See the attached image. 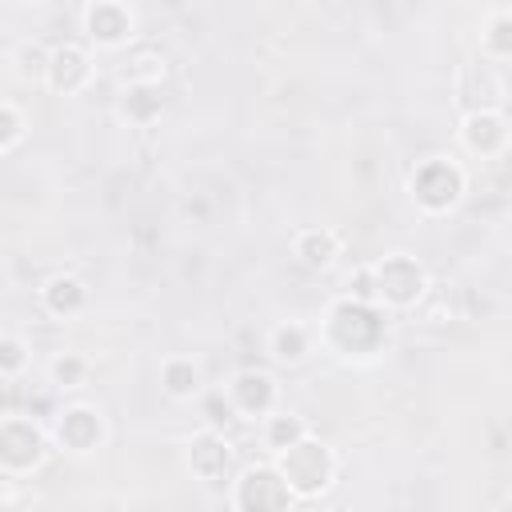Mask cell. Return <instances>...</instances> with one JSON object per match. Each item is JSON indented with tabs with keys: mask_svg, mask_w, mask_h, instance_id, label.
Instances as JSON below:
<instances>
[{
	"mask_svg": "<svg viewBox=\"0 0 512 512\" xmlns=\"http://www.w3.org/2000/svg\"><path fill=\"white\" fill-rule=\"evenodd\" d=\"M332 340L344 352H372L384 340V316L372 308V300H344L328 316Z\"/></svg>",
	"mask_w": 512,
	"mask_h": 512,
	"instance_id": "1",
	"label": "cell"
},
{
	"mask_svg": "<svg viewBox=\"0 0 512 512\" xmlns=\"http://www.w3.org/2000/svg\"><path fill=\"white\" fill-rule=\"evenodd\" d=\"M284 452V464H280V476H284V484L288 488H296V492H320L324 484H328V476H332V460H328V452L320 448V444H312V440H296V444H288V448H280Z\"/></svg>",
	"mask_w": 512,
	"mask_h": 512,
	"instance_id": "2",
	"label": "cell"
},
{
	"mask_svg": "<svg viewBox=\"0 0 512 512\" xmlns=\"http://www.w3.org/2000/svg\"><path fill=\"white\" fill-rule=\"evenodd\" d=\"M412 192H416V200L424 208L440 212V208H452L456 204V196L464 192V176H460V168L452 160H428L412 176Z\"/></svg>",
	"mask_w": 512,
	"mask_h": 512,
	"instance_id": "3",
	"label": "cell"
},
{
	"mask_svg": "<svg viewBox=\"0 0 512 512\" xmlns=\"http://www.w3.org/2000/svg\"><path fill=\"white\" fill-rule=\"evenodd\" d=\"M372 288H376V296L380 300H388V304H412L420 292H424V272H420V264L416 260H408V256H388L380 268H372Z\"/></svg>",
	"mask_w": 512,
	"mask_h": 512,
	"instance_id": "4",
	"label": "cell"
},
{
	"mask_svg": "<svg viewBox=\"0 0 512 512\" xmlns=\"http://www.w3.org/2000/svg\"><path fill=\"white\" fill-rule=\"evenodd\" d=\"M288 500H292V488H288L284 476L272 472V468H252V472H244L240 492H236V504H240V508H284Z\"/></svg>",
	"mask_w": 512,
	"mask_h": 512,
	"instance_id": "5",
	"label": "cell"
},
{
	"mask_svg": "<svg viewBox=\"0 0 512 512\" xmlns=\"http://www.w3.org/2000/svg\"><path fill=\"white\" fill-rule=\"evenodd\" d=\"M44 452V436L28 420H8L0 428V464L8 468H32Z\"/></svg>",
	"mask_w": 512,
	"mask_h": 512,
	"instance_id": "6",
	"label": "cell"
},
{
	"mask_svg": "<svg viewBox=\"0 0 512 512\" xmlns=\"http://www.w3.org/2000/svg\"><path fill=\"white\" fill-rule=\"evenodd\" d=\"M504 136H508V128H504V116L496 112V108H476L468 120H464V144L472 148V152H500L504 148Z\"/></svg>",
	"mask_w": 512,
	"mask_h": 512,
	"instance_id": "7",
	"label": "cell"
},
{
	"mask_svg": "<svg viewBox=\"0 0 512 512\" xmlns=\"http://www.w3.org/2000/svg\"><path fill=\"white\" fill-rule=\"evenodd\" d=\"M192 472L200 480H208V484H220L228 476V448H224L220 436L208 432V436H196L192 440Z\"/></svg>",
	"mask_w": 512,
	"mask_h": 512,
	"instance_id": "8",
	"label": "cell"
},
{
	"mask_svg": "<svg viewBox=\"0 0 512 512\" xmlns=\"http://www.w3.org/2000/svg\"><path fill=\"white\" fill-rule=\"evenodd\" d=\"M84 76H88V60H84V52L80 48H56L52 56H48V80H52V88H60V92H76L80 84H84Z\"/></svg>",
	"mask_w": 512,
	"mask_h": 512,
	"instance_id": "9",
	"label": "cell"
},
{
	"mask_svg": "<svg viewBox=\"0 0 512 512\" xmlns=\"http://www.w3.org/2000/svg\"><path fill=\"white\" fill-rule=\"evenodd\" d=\"M60 440H64L68 448H76V452L96 448V440H100V416H96L92 408H72V412H64V420H60Z\"/></svg>",
	"mask_w": 512,
	"mask_h": 512,
	"instance_id": "10",
	"label": "cell"
},
{
	"mask_svg": "<svg viewBox=\"0 0 512 512\" xmlns=\"http://www.w3.org/2000/svg\"><path fill=\"white\" fill-rule=\"evenodd\" d=\"M232 400L244 408V412H264L272 404V380L264 372H240L232 380Z\"/></svg>",
	"mask_w": 512,
	"mask_h": 512,
	"instance_id": "11",
	"label": "cell"
},
{
	"mask_svg": "<svg viewBox=\"0 0 512 512\" xmlns=\"http://www.w3.org/2000/svg\"><path fill=\"white\" fill-rule=\"evenodd\" d=\"M88 32H92L96 40H104V44H116V40L128 36V16H124L116 4L100 0V4L88 8Z\"/></svg>",
	"mask_w": 512,
	"mask_h": 512,
	"instance_id": "12",
	"label": "cell"
},
{
	"mask_svg": "<svg viewBox=\"0 0 512 512\" xmlns=\"http://www.w3.org/2000/svg\"><path fill=\"white\" fill-rule=\"evenodd\" d=\"M44 300H48L52 312H76V308L84 304V288H80V280H72V276H56V280L44 288Z\"/></svg>",
	"mask_w": 512,
	"mask_h": 512,
	"instance_id": "13",
	"label": "cell"
},
{
	"mask_svg": "<svg viewBox=\"0 0 512 512\" xmlns=\"http://www.w3.org/2000/svg\"><path fill=\"white\" fill-rule=\"evenodd\" d=\"M300 256H304V264L320 268V264H328L336 256V240L328 232H304L300 236Z\"/></svg>",
	"mask_w": 512,
	"mask_h": 512,
	"instance_id": "14",
	"label": "cell"
},
{
	"mask_svg": "<svg viewBox=\"0 0 512 512\" xmlns=\"http://www.w3.org/2000/svg\"><path fill=\"white\" fill-rule=\"evenodd\" d=\"M272 356H280V360H300L304 356V328H280L276 336H272Z\"/></svg>",
	"mask_w": 512,
	"mask_h": 512,
	"instance_id": "15",
	"label": "cell"
},
{
	"mask_svg": "<svg viewBox=\"0 0 512 512\" xmlns=\"http://www.w3.org/2000/svg\"><path fill=\"white\" fill-rule=\"evenodd\" d=\"M164 384H168L172 396H188V392H196V368L184 364V360H172L164 368Z\"/></svg>",
	"mask_w": 512,
	"mask_h": 512,
	"instance_id": "16",
	"label": "cell"
},
{
	"mask_svg": "<svg viewBox=\"0 0 512 512\" xmlns=\"http://www.w3.org/2000/svg\"><path fill=\"white\" fill-rule=\"evenodd\" d=\"M300 436H304V424L296 416H272V424H268V444L272 448H288Z\"/></svg>",
	"mask_w": 512,
	"mask_h": 512,
	"instance_id": "17",
	"label": "cell"
},
{
	"mask_svg": "<svg viewBox=\"0 0 512 512\" xmlns=\"http://www.w3.org/2000/svg\"><path fill=\"white\" fill-rule=\"evenodd\" d=\"M24 364V348L16 340H0V372H16Z\"/></svg>",
	"mask_w": 512,
	"mask_h": 512,
	"instance_id": "18",
	"label": "cell"
},
{
	"mask_svg": "<svg viewBox=\"0 0 512 512\" xmlns=\"http://www.w3.org/2000/svg\"><path fill=\"white\" fill-rule=\"evenodd\" d=\"M20 136V116L12 108H0V148H8Z\"/></svg>",
	"mask_w": 512,
	"mask_h": 512,
	"instance_id": "19",
	"label": "cell"
},
{
	"mask_svg": "<svg viewBox=\"0 0 512 512\" xmlns=\"http://www.w3.org/2000/svg\"><path fill=\"white\" fill-rule=\"evenodd\" d=\"M488 48L496 52V56H508V16H500L496 24H492V36H488Z\"/></svg>",
	"mask_w": 512,
	"mask_h": 512,
	"instance_id": "20",
	"label": "cell"
},
{
	"mask_svg": "<svg viewBox=\"0 0 512 512\" xmlns=\"http://www.w3.org/2000/svg\"><path fill=\"white\" fill-rule=\"evenodd\" d=\"M204 412H208V420H212L216 428H224V424H232V412H228V404H224V396H208V400H204Z\"/></svg>",
	"mask_w": 512,
	"mask_h": 512,
	"instance_id": "21",
	"label": "cell"
},
{
	"mask_svg": "<svg viewBox=\"0 0 512 512\" xmlns=\"http://www.w3.org/2000/svg\"><path fill=\"white\" fill-rule=\"evenodd\" d=\"M80 376V360H56V380H76Z\"/></svg>",
	"mask_w": 512,
	"mask_h": 512,
	"instance_id": "22",
	"label": "cell"
}]
</instances>
